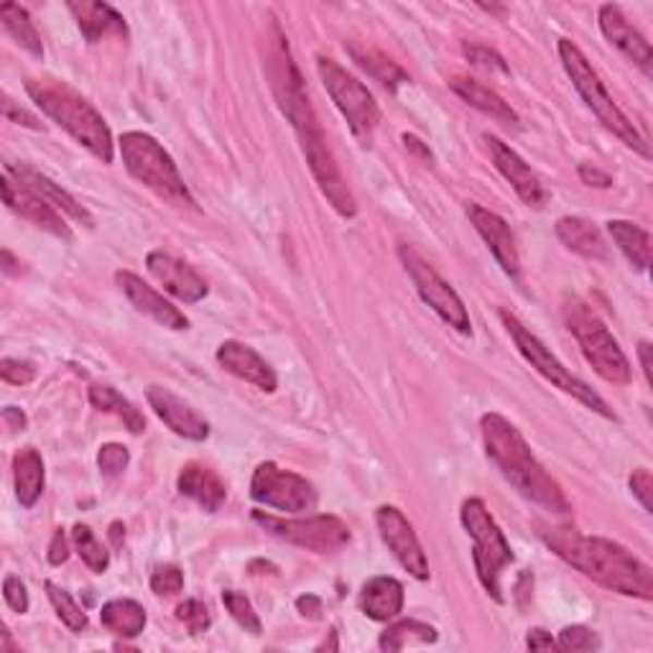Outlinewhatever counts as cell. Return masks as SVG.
I'll return each mask as SVG.
<instances>
[{"label":"cell","mask_w":653,"mask_h":653,"mask_svg":"<svg viewBox=\"0 0 653 653\" xmlns=\"http://www.w3.org/2000/svg\"><path fill=\"white\" fill-rule=\"evenodd\" d=\"M89 403L97 411H105V414H116L118 419H123L125 430L131 434H144L146 432V419L141 411L133 407L131 401L123 399L112 386H93L89 388Z\"/></svg>","instance_id":"cell-32"},{"label":"cell","mask_w":653,"mask_h":653,"mask_svg":"<svg viewBox=\"0 0 653 653\" xmlns=\"http://www.w3.org/2000/svg\"><path fill=\"white\" fill-rule=\"evenodd\" d=\"M561 312H565L569 332L577 337L582 355L592 365V371L603 380L613 383V386H628L630 363L626 352L620 350L618 340L605 327V322L592 312V306L584 304L582 299L569 297L565 306H561Z\"/></svg>","instance_id":"cell-6"},{"label":"cell","mask_w":653,"mask_h":653,"mask_svg":"<svg viewBox=\"0 0 653 653\" xmlns=\"http://www.w3.org/2000/svg\"><path fill=\"white\" fill-rule=\"evenodd\" d=\"M638 358H641V371L645 375V380L651 383V344L645 340L638 344Z\"/></svg>","instance_id":"cell-53"},{"label":"cell","mask_w":653,"mask_h":653,"mask_svg":"<svg viewBox=\"0 0 653 653\" xmlns=\"http://www.w3.org/2000/svg\"><path fill=\"white\" fill-rule=\"evenodd\" d=\"M222 603H225V607H228V613L232 615V620H235L240 628H245V633L261 636V618H258V613L253 610L251 600H247L243 592L225 590Z\"/></svg>","instance_id":"cell-38"},{"label":"cell","mask_w":653,"mask_h":653,"mask_svg":"<svg viewBox=\"0 0 653 653\" xmlns=\"http://www.w3.org/2000/svg\"><path fill=\"white\" fill-rule=\"evenodd\" d=\"M0 21H3V28L9 32L13 41L19 44L21 49H26L28 55L41 59L44 57V47H41V36L36 32L32 16H28L26 9H21L19 3H5L0 5Z\"/></svg>","instance_id":"cell-33"},{"label":"cell","mask_w":653,"mask_h":653,"mask_svg":"<svg viewBox=\"0 0 653 653\" xmlns=\"http://www.w3.org/2000/svg\"><path fill=\"white\" fill-rule=\"evenodd\" d=\"M118 146L128 174L133 179H138L141 184L159 194L161 199L171 202V205L197 207L182 174H179L174 159L154 136L141 131H128L120 136Z\"/></svg>","instance_id":"cell-5"},{"label":"cell","mask_w":653,"mask_h":653,"mask_svg":"<svg viewBox=\"0 0 653 653\" xmlns=\"http://www.w3.org/2000/svg\"><path fill=\"white\" fill-rule=\"evenodd\" d=\"M350 55L360 66H363L367 74H373L375 80L383 82V85L390 87V89H396L401 85V82H407V74H403L401 66H396L394 62H390V59L378 55V51H373V49L363 51L358 47H350Z\"/></svg>","instance_id":"cell-35"},{"label":"cell","mask_w":653,"mask_h":653,"mask_svg":"<svg viewBox=\"0 0 653 653\" xmlns=\"http://www.w3.org/2000/svg\"><path fill=\"white\" fill-rule=\"evenodd\" d=\"M3 597H5V605H9L13 613L19 615L28 613V590L16 575H9L3 580Z\"/></svg>","instance_id":"cell-45"},{"label":"cell","mask_w":653,"mask_h":653,"mask_svg":"<svg viewBox=\"0 0 653 653\" xmlns=\"http://www.w3.org/2000/svg\"><path fill=\"white\" fill-rule=\"evenodd\" d=\"M449 87H452L455 95H460L464 102L472 105V108L480 110L487 118H493L495 123L518 128L516 110L510 108V105L503 100L495 89L480 85L477 80H470V77H452L449 80Z\"/></svg>","instance_id":"cell-28"},{"label":"cell","mask_w":653,"mask_h":653,"mask_svg":"<svg viewBox=\"0 0 653 653\" xmlns=\"http://www.w3.org/2000/svg\"><path fill=\"white\" fill-rule=\"evenodd\" d=\"M597 24H600V32H603L605 39L610 41L615 49L622 51V55H626L630 62H633L638 70L645 74V77H651L653 74L651 44L645 41V36L638 32V28H633V24H630L626 16H622V11L618 9V5H613V3L600 5Z\"/></svg>","instance_id":"cell-19"},{"label":"cell","mask_w":653,"mask_h":653,"mask_svg":"<svg viewBox=\"0 0 653 653\" xmlns=\"http://www.w3.org/2000/svg\"><path fill=\"white\" fill-rule=\"evenodd\" d=\"M179 493L186 495L197 503L199 508H205L207 513H217L228 500V487H225L222 477L215 470L205 468V464L190 462L184 464L177 480Z\"/></svg>","instance_id":"cell-24"},{"label":"cell","mask_w":653,"mask_h":653,"mask_svg":"<svg viewBox=\"0 0 653 653\" xmlns=\"http://www.w3.org/2000/svg\"><path fill=\"white\" fill-rule=\"evenodd\" d=\"M325 649H332V651L340 649V645H337V633H335V630H332V633H329V641L325 638V641H322V643L317 645V651H325Z\"/></svg>","instance_id":"cell-58"},{"label":"cell","mask_w":653,"mask_h":653,"mask_svg":"<svg viewBox=\"0 0 653 653\" xmlns=\"http://www.w3.org/2000/svg\"><path fill=\"white\" fill-rule=\"evenodd\" d=\"M152 590H154V595H159V597L179 595V592L184 590L182 569L174 567V565L156 567L154 575H152Z\"/></svg>","instance_id":"cell-42"},{"label":"cell","mask_w":653,"mask_h":653,"mask_svg":"<svg viewBox=\"0 0 653 653\" xmlns=\"http://www.w3.org/2000/svg\"><path fill=\"white\" fill-rule=\"evenodd\" d=\"M483 141L487 144V152H491L495 169H498L500 177L506 179L510 186H513L523 205H529L534 209L544 207L546 199H549V194H546L542 179L536 177V171L531 169L529 164L513 152V148H510L508 144H503L500 138H495L487 133Z\"/></svg>","instance_id":"cell-15"},{"label":"cell","mask_w":653,"mask_h":653,"mask_svg":"<svg viewBox=\"0 0 653 653\" xmlns=\"http://www.w3.org/2000/svg\"><path fill=\"white\" fill-rule=\"evenodd\" d=\"M128 462H131V452H128V447L116 445V442H110V445H102L100 452H97V468L105 477H118L123 475Z\"/></svg>","instance_id":"cell-40"},{"label":"cell","mask_w":653,"mask_h":653,"mask_svg":"<svg viewBox=\"0 0 653 653\" xmlns=\"http://www.w3.org/2000/svg\"><path fill=\"white\" fill-rule=\"evenodd\" d=\"M460 521L464 531H468V536L472 539V561H475L480 584H483L487 595L503 603L500 577L503 569L513 565L510 544L506 542L500 527L495 523L491 510H487V506L480 498H468L462 503Z\"/></svg>","instance_id":"cell-7"},{"label":"cell","mask_w":653,"mask_h":653,"mask_svg":"<svg viewBox=\"0 0 653 653\" xmlns=\"http://www.w3.org/2000/svg\"><path fill=\"white\" fill-rule=\"evenodd\" d=\"M146 399L152 403L154 414L169 426L179 437L192 442H205L209 437V424L194 411L190 403L171 394L169 388L152 386L146 390Z\"/></svg>","instance_id":"cell-21"},{"label":"cell","mask_w":653,"mask_h":653,"mask_svg":"<svg viewBox=\"0 0 653 653\" xmlns=\"http://www.w3.org/2000/svg\"><path fill=\"white\" fill-rule=\"evenodd\" d=\"M0 108H3V116H5V120H11V123H19V125L34 128V131H41L39 120H36L28 110L19 108V105L13 102L9 95H3V102H0Z\"/></svg>","instance_id":"cell-47"},{"label":"cell","mask_w":653,"mask_h":653,"mask_svg":"<svg viewBox=\"0 0 653 653\" xmlns=\"http://www.w3.org/2000/svg\"><path fill=\"white\" fill-rule=\"evenodd\" d=\"M5 174L13 177L19 184H24L32 192L39 194L41 199H47L51 207L59 209V213L70 215L72 220L87 225V228H93V225H95L93 215H89V209L82 207L70 192L62 190V186H59L57 182H51L47 174H41V171L26 167V164H9V167H5Z\"/></svg>","instance_id":"cell-23"},{"label":"cell","mask_w":653,"mask_h":653,"mask_svg":"<svg viewBox=\"0 0 653 653\" xmlns=\"http://www.w3.org/2000/svg\"><path fill=\"white\" fill-rule=\"evenodd\" d=\"M464 213H468L472 228L477 230V235L485 240L487 247H491V253L495 255V261H498L503 271L518 279L521 258H518L516 235L513 230H510V225L503 220L500 215L491 213V209H485L483 205H475V202H468Z\"/></svg>","instance_id":"cell-18"},{"label":"cell","mask_w":653,"mask_h":653,"mask_svg":"<svg viewBox=\"0 0 653 653\" xmlns=\"http://www.w3.org/2000/svg\"><path fill=\"white\" fill-rule=\"evenodd\" d=\"M253 521L281 542L302 546L306 552L329 554L350 544V529L337 516H310V518H276L264 510H253Z\"/></svg>","instance_id":"cell-11"},{"label":"cell","mask_w":653,"mask_h":653,"mask_svg":"<svg viewBox=\"0 0 653 653\" xmlns=\"http://www.w3.org/2000/svg\"><path fill=\"white\" fill-rule=\"evenodd\" d=\"M100 622L110 633L123 638H136L146 628V610L136 600H110L102 605Z\"/></svg>","instance_id":"cell-31"},{"label":"cell","mask_w":653,"mask_h":653,"mask_svg":"<svg viewBox=\"0 0 653 653\" xmlns=\"http://www.w3.org/2000/svg\"><path fill=\"white\" fill-rule=\"evenodd\" d=\"M358 603L371 620H394L403 610V584L396 577H373L360 590Z\"/></svg>","instance_id":"cell-26"},{"label":"cell","mask_w":653,"mask_h":653,"mask_svg":"<svg viewBox=\"0 0 653 653\" xmlns=\"http://www.w3.org/2000/svg\"><path fill=\"white\" fill-rule=\"evenodd\" d=\"M177 618L184 622L192 636H202L213 626V615H209L207 605L199 603V600H184V603L177 607Z\"/></svg>","instance_id":"cell-39"},{"label":"cell","mask_w":653,"mask_h":653,"mask_svg":"<svg viewBox=\"0 0 653 653\" xmlns=\"http://www.w3.org/2000/svg\"><path fill=\"white\" fill-rule=\"evenodd\" d=\"M0 378L11 386H26L36 378V367L26 360H13V358H3L0 360Z\"/></svg>","instance_id":"cell-44"},{"label":"cell","mask_w":653,"mask_h":653,"mask_svg":"<svg viewBox=\"0 0 653 653\" xmlns=\"http://www.w3.org/2000/svg\"><path fill=\"white\" fill-rule=\"evenodd\" d=\"M0 190H3V199L5 205H9V209L24 217V220L62 240L72 238V230L70 225L62 220V213H59L57 207H51L47 199H41L39 194L28 190V186L19 184L16 179L9 174H3V179H0Z\"/></svg>","instance_id":"cell-16"},{"label":"cell","mask_w":653,"mask_h":653,"mask_svg":"<svg viewBox=\"0 0 653 653\" xmlns=\"http://www.w3.org/2000/svg\"><path fill=\"white\" fill-rule=\"evenodd\" d=\"M3 422H5V426H9L11 432H24L26 424H28V419H26V414L21 409L5 407L3 409Z\"/></svg>","instance_id":"cell-52"},{"label":"cell","mask_w":653,"mask_h":653,"mask_svg":"<svg viewBox=\"0 0 653 653\" xmlns=\"http://www.w3.org/2000/svg\"><path fill=\"white\" fill-rule=\"evenodd\" d=\"M72 542H74V549H77L82 561H85V565L93 569L95 575H102L105 569L110 567L108 549L97 542L93 529L85 527V523H77V527L72 529Z\"/></svg>","instance_id":"cell-36"},{"label":"cell","mask_w":653,"mask_h":653,"mask_svg":"<svg viewBox=\"0 0 653 653\" xmlns=\"http://www.w3.org/2000/svg\"><path fill=\"white\" fill-rule=\"evenodd\" d=\"M630 493L636 495V500L641 503L645 513H653V480H651V472L645 468H638L633 470V475H630Z\"/></svg>","instance_id":"cell-46"},{"label":"cell","mask_w":653,"mask_h":653,"mask_svg":"<svg viewBox=\"0 0 653 653\" xmlns=\"http://www.w3.org/2000/svg\"><path fill=\"white\" fill-rule=\"evenodd\" d=\"M375 523H378L383 542H386L396 561L416 580H430V561H426V554L409 518L396 506H380L375 510Z\"/></svg>","instance_id":"cell-14"},{"label":"cell","mask_w":653,"mask_h":653,"mask_svg":"<svg viewBox=\"0 0 653 653\" xmlns=\"http://www.w3.org/2000/svg\"><path fill=\"white\" fill-rule=\"evenodd\" d=\"M462 51H464V57H468L472 64L480 66V70L508 74V64L503 62V57L498 55V51L487 49V47H483V44H464Z\"/></svg>","instance_id":"cell-43"},{"label":"cell","mask_w":653,"mask_h":653,"mask_svg":"<svg viewBox=\"0 0 653 653\" xmlns=\"http://www.w3.org/2000/svg\"><path fill=\"white\" fill-rule=\"evenodd\" d=\"M437 628L422 620H399L394 626L386 628V633L380 636L378 649L380 651H403L409 645H424L437 641Z\"/></svg>","instance_id":"cell-34"},{"label":"cell","mask_w":653,"mask_h":653,"mask_svg":"<svg viewBox=\"0 0 653 653\" xmlns=\"http://www.w3.org/2000/svg\"><path fill=\"white\" fill-rule=\"evenodd\" d=\"M110 539H112V544H116V546L123 544V539H125V529H123V523H118V521L112 523V527H110Z\"/></svg>","instance_id":"cell-55"},{"label":"cell","mask_w":653,"mask_h":653,"mask_svg":"<svg viewBox=\"0 0 653 653\" xmlns=\"http://www.w3.org/2000/svg\"><path fill=\"white\" fill-rule=\"evenodd\" d=\"M16 261H13V255H11V251H3V271L9 274V276H13L16 274Z\"/></svg>","instance_id":"cell-57"},{"label":"cell","mask_w":653,"mask_h":653,"mask_svg":"<svg viewBox=\"0 0 653 653\" xmlns=\"http://www.w3.org/2000/svg\"><path fill=\"white\" fill-rule=\"evenodd\" d=\"M251 498L281 513H304L317 506V491L297 472L281 470L274 462H261L251 480Z\"/></svg>","instance_id":"cell-13"},{"label":"cell","mask_w":653,"mask_h":653,"mask_svg":"<svg viewBox=\"0 0 653 653\" xmlns=\"http://www.w3.org/2000/svg\"><path fill=\"white\" fill-rule=\"evenodd\" d=\"M70 559V542H66V534L62 529L55 531V536H51L49 544V565H64V561Z\"/></svg>","instance_id":"cell-48"},{"label":"cell","mask_w":653,"mask_h":653,"mask_svg":"<svg viewBox=\"0 0 653 653\" xmlns=\"http://www.w3.org/2000/svg\"><path fill=\"white\" fill-rule=\"evenodd\" d=\"M403 144H407V148H414L416 154H422L424 159H432V152L430 148H426L422 141H419L416 136H411V133H407V136H403Z\"/></svg>","instance_id":"cell-54"},{"label":"cell","mask_w":653,"mask_h":653,"mask_svg":"<svg viewBox=\"0 0 653 653\" xmlns=\"http://www.w3.org/2000/svg\"><path fill=\"white\" fill-rule=\"evenodd\" d=\"M480 432H483V445L491 462L523 498L536 503L539 508L549 510V513H572V506H569L561 485L536 460L529 442L523 439V434L506 416L485 414L483 422H480Z\"/></svg>","instance_id":"cell-2"},{"label":"cell","mask_w":653,"mask_h":653,"mask_svg":"<svg viewBox=\"0 0 653 653\" xmlns=\"http://www.w3.org/2000/svg\"><path fill=\"white\" fill-rule=\"evenodd\" d=\"M0 636H3V651H5V653H19V651H21V649H19V645L11 641V633H9V628H5V626H3V630H0Z\"/></svg>","instance_id":"cell-56"},{"label":"cell","mask_w":653,"mask_h":653,"mask_svg":"<svg viewBox=\"0 0 653 653\" xmlns=\"http://www.w3.org/2000/svg\"><path fill=\"white\" fill-rule=\"evenodd\" d=\"M13 483L16 498L24 508H34L44 493V460L36 449L26 447L13 457Z\"/></svg>","instance_id":"cell-29"},{"label":"cell","mask_w":653,"mask_h":653,"mask_svg":"<svg viewBox=\"0 0 653 653\" xmlns=\"http://www.w3.org/2000/svg\"><path fill=\"white\" fill-rule=\"evenodd\" d=\"M26 93L36 102L44 116L64 128L82 148H87L95 159L112 164L116 148H112V133L105 118L82 97L77 89L62 80H28Z\"/></svg>","instance_id":"cell-3"},{"label":"cell","mask_w":653,"mask_h":653,"mask_svg":"<svg viewBox=\"0 0 653 653\" xmlns=\"http://www.w3.org/2000/svg\"><path fill=\"white\" fill-rule=\"evenodd\" d=\"M297 610L302 613L304 618L319 620L322 613H325V607H322V600L317 595H302L297 600Z\"/></svg>","instance_id":"cell-51"},{"label":"cell","mask_w":653,"mask_h":653,"mask_svg":"<svg viewBox=\"0 0 653 653\" xmlns=\"http://www.w3.org/2000/svg\"><path fill=\"white\" fill-rule=\"evenodd\" d=\"M399 258L403 268H407V274L411 276V281H414L419 297L424 299V304L432 306L442 317V322H447L457 332L470 335V314L464 310L460 294L442 279L437 268L411 245H399Z\"/></svg>","instance_id":"cell-12"},{"label":"cell","mask_w":653,"mask_h":653,"mask_svg":"<svg viewBox=\"0 0 653 653\" xmlns=\"http://www.w3.org/2000/svg\"><path fill=\"white\" fill-rule=\"evenodd\" d=\"M557 649L559 651H597L600 638L595 630H590L584 626H567L559 633Z\"/></svg>","instance_id":"cell-41"},{"label":"cell","mask_w":653,"mask_h":653,"mask_svg":"<svg viewBox=\"0 0 653 653\" xmlns=\"http://www.w3.org/2000/svg\"><path fill=\"white\" fill-rule=\"evenodd\" d=\"M500 322H503V327L508 329L510 340L516 342L518 352H521L523 360H527V363L534 367L539 375H544V378L549 380L554 388L565 390V394H569L572 399L584 403V407L595 411V414L605 416V419H613V422H615L613 409L607 407L603 396H600L597 390H592L588 383L577 378V375L569 373L567 367L552 355L549 348H546V344L539 340V337L531 332V329H527V325H523L521 319L513 317V314L506 312V310H500Z\"/></svg>","instance_id":"cell-8"},{"label":"cell","mask_w":653,"mask_h":653,"mask_svg":"<svg viewBox=\"0 0 653 653\" xmlns=\"http://www.w3.org/2000/svg\"><path fill=\"white\" fill-rule=\"evenodd\" d=\"M317 74L327 95L332 97L335 108L350 123V131L360 141H365L367 146V141L373 138L375 128L380 123V108L371 89L329 57H317Z\"/></svg>","instance_id":"cell-9"},{"label":"cell","mask_w":653,"mask_h":653,"mask_svg":"<svg viewBox=\"0 0 653 653\" xmlns=\"http://www.w3.org/2000/svg\"><path fill=\"white\" fill-rule=\"evenodd\" d=\"M44 588H47L49 603L55 605L59 620H62L70 630H74V633H82V630L87 628V615L77 603H74V597L70 595V592L62 590L55 582H47Z\"/></svg>","instance_id":"cell-37"},{"label":"cell","mask_w":653,"mask_h":653,"mask_svg":"<svg viewBox=\"0 0 653 653\" xmlns=\"http://www.w3.org/2000/svg\"><path fill=\"white\" fill-rule=\"evenodd\" d=\"M580 179L590 186H600V190L613 186V177L605 174V171H600L597 167H590V164H582L580 167Z\"/></svg>","instance_id":"cell-49"},{"label":"cell","mask_w":653,"mask_h":653,"mask_svg":"<svg viewBox=\"0 0 653 653\" xmlns=\"http://www.w3.org/2000/svg\"><path fill=\"white\" fill-rule=\"evenodd\" d=\"M146 268L171 297L179 299V302L197 304L207 297V281L202 279L192 266H186L184 261L174 258L171 253L152 251L146 255Z\"/></svg>","instance_id":"cell-17"},{"label":"cell","mask_w":653,"mask_h":653,"mask_svg":"<svg viewBox=\"0 0 653 653\" xmlns=\"http://www.w3.org/2000/svg\"><path fill=\"white\" fill-rule=\"evenodd\" d=\"M217 363L230 375L266 390V394H274L276 386H279V378H276L274 367L266 363V358H261L253 348L238 340H228L217 348Z\"/></svg>","instance_id":"cell-22"},{"label":"cell","mask_w":653,"mask_h":653,"mask_svg":"<svg viewBox=\"0 0 653 653\" xmlns=\"http://www.w3.org/2000/svg\"><path fill=\"white\" fill-rule=\"evenodd\" d=\"M297 131L299 146H302V154L306 164H310L314 182H317L319 192L325 194L329 205L335 207L337 215L342 217H355L358 215V202L352 197L348 182L340 174V167H337L332 152H329L325 131H322L317 112L310 118L299 120V123L291 125Z\"/></svg>","instance_id":"cell-10"},{"label":"cell","mask_w":653,"mask_h":653,"mask_svg":"<svg viewBox=\"0 0 653 653\" xmlns=\"http://www.w3.org/2000/svg\"><path fill=\"white\" fill-rule=\"evenodd\" d=\"M527 645L531 651H554L557 649V641H554L552 633H546L544 628H534V630H529Z\"/></svg>","instance_id":"cell-50"},{"label":"cell","mask_w":653,"mask_h":653,"mask_svg":"<svg viewBox=\"0 0 653 653\" xmlns=\"http://www.w3.org/2000/svg\"><path fill=\"white\" fill-rule=\"evenodd\" d=\"M116 281L120 291H123L128 302L141 314H146V317H152L154 322H159L161 327L167 329H177V332H182V329H190V319L184 317V312H179L174 304L169 302V299H164L159 291L154 287H148L144 279H138L136 274L131 271H118Z\"/></svg>","instance_id":"cell-20"},{"label":"cell","mask_w":653,"mask_h":653,"mask_svg":"<svg viewBox=\"0 0 653 653\" xmlns=\"http://www.w3.org/2000/svg\"><path fill=\"white\" fill-rule=\"evenodd\" d=\"M66 9L74 13L82 36L89 44H97L110 34H128L123 16L112 5L100 3V0H70Z\"/></svg>","instance_id":"cell-25"},{"label":"cell","mask_w":653,"mask_h":653,"mask_svg":"<svg viewBox=\"0 0 653 653\" xmlns=\"http://www.w3.org/2000/svg\"><path fill=\"white\" fill-rule=\"evenodd\" d=\"M607 232L615 240V245L620 247V253L633 264L638 271H649L651 266V235L643 228H638L636 222L628 220H610L607 222Z\"/></svg>","instance_id":"cell-30"},{"label":"cell","mask_w":653,"mask_h":653,"mask_svg":"<svg viewBox=\"0 0 653 653\" xmlns=\"http://www.w3.org/2000/svg\"><path fill=\"white\" fill-rule=\"evenodd\" d=\"M542 542L577 572L626 597L653 600L651 567L610 539L584 536L575 529H544Z\"/></svg>","instance_id":"cell-1"},{"label":"cell","mask_w":653,"mask_h":653,"mask_svg":"<svg viewBox=\"0 0 653 653\" xmlns=\"http://www.w3.org/2000/svg\"><path fill=\"white\" fill-rule=\"evenodd\" d=\"M557 238L565 243L569 251L582 255L590 261H607L610 258V247H607L603 232L597 225H592L584 217H561L557 222Z\"/></svg>","instance_id":"cell-27"},{"label":"cell","mask_w":653,"mask_h":653,"mask_svg":"<svg viewBox=\"0 0 653 653\" xmlns=\"http://www.w3.org/2000/svg\"><path fill=\"white\" fill-rule=\"evenodd\" d=\"M559 59L565 72L569 74V80H572L575 89L580 93L582 100L588 102V108L595 112L600 123H603L613 136H618L628 148L641 154L643 159H651L649 141L638 133V128L630 123L626 112L615 105L610 93H607L603 85V80H600V74L592 70L590 59L582 55V49L569 39H559Z\"/></svg>","instance_id":"cell-4"}]
</instances>
